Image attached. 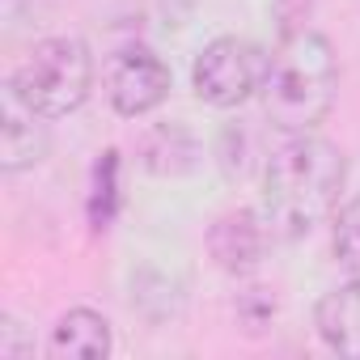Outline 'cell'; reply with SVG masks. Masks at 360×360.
I'll use <instances>...</instances> for the list:
<instances>
[{
    "mask_svg": "<svg viewBox=\"0 0 360 360\" xmlns=\"http://www.w3.org/2000/svg\"><path fill=\"white\" fill-rule=\"evenodd\" d=\"M347 187V157L339 144H330L318 131L288 136L263 165V200L259 212L271 229V238H305L314 225H322Z\"/></svg>",
    "mask_w": 360,
    "mask_h": 360,
    "instance_id": "cell-1",
    "label": "cell"
},
{
    "mask_svg": "<svg viewBox=\"0 0 360 360\" xmlns=\"http://www.w3.org/2000/svg\"><path fill=\"white\" fill-rule=\"evenodd\" d=\"M335 94H339V64L326 34L309 26L284 30L280 47L267 60V81L259 89L271 127H280L284 136L318 131L335 106Z\"/></svg>",
    "mask_w": 360,
    "mask_h": 360,
    "instance_id": "cell-2",
    "label": "cell"
},
{
    "mask_svg": "<svg viewBox=\"0 0 360 360\" xmlns=\"http://www.w3.org/2000/svg\"><path fill=\"white\" fill-rule=\"evenodd\" d=\"M9 85L18 89V98L26 106H34L43 119H60L72 115L89 89H94V56L81 39L72 34H56L30 47V56L18 64V72L9 77Z\"/></svg>",
    "mask_w": 360,
    "mask_h": 360,
    "instance_id": "cell-3",
    "label": "cell"
},
{
    "mask_svg": "<svg viewBox=\"0 0 360 360\" xmlns=\"http://www.w3.org/2000/svg\"><path fill=\"white\" fill-rule=\"evenodd\" d=\"M267 51L250 39H238V34H225V39H212L200 56H195V68H191V85L200 94V102L217 106V110H233L242 102H250L263 81H267Z\"/></svg>",
    "mask_w": 360,
    "mask_h": 360,
    "instance_id": "cell-4",
    "label": "cell"
},
{
    "mask_svg": "<svg viewBox=\"0 0 360 360\" xmlns=\"http://www.w3.org/2000/svg\"><path fill=\"white\" fill-rule=\"evenodd\" d=\"M106 94L123 119H140L169 98V64L144 43L123 47L106 68Z\"/></svg>",
    "mask_w": 360,
    "mask_h": 360,
    "instance_id": "cell-5",
    "label": "cell"
},
{
    "mask_svg": "<svg viewBox=\"0 0 360 360\" xmlns=\"http://www.w3.org/2000/svg\"><path fill=\"white\" fill-rule=\"evenodd\" d=\"M267 242H271V229L263 212H225L208 229V255L225 276H250L263 263Z\"/></svg>",
    "mask_w": 360,
    "mask_h": 360,
    "instance_id": "cell-6",
    "label": "cell"
},
{
    "mask_svg": "<svg viewBox=\"0 0 360 360\" xmlns=\"http://www.w3.org/2000/svg\"><path fill=\"white\" fill-rule=\"evenodd\" d=\"M47 148H51V136L43 115L26 106L13 85H5V106H0V165H5V174L39 165Z\"/></svg>",
    "mask_w": 360,
    "mask_h": 360,
    "instance_id": "cell-7",
    "label": "cell"
},
{
    "mask_svg": "<svg viewBox=\"0 0 360 360\" xmlns=\"http://www.w3.org/2000/svg\"><path fill=\"white\" fill-rule=\"evenodd\" d=\"M314 326L330 352L360 360V276L322 292V301L314 309Z\"/></svg>",
    "mask_w": 360,
    "mask_h": 360,
    "instance_id": "cell-8",
    "label": "cell"
},
{
    "mask_svg": "<svg viewBox=\"0 0 360 360\" xmlns=\"http://www.w3.org/2000/svg\"><path fill=\"white\" fill-rule=\"evenodd\" d=\"M56 360H106L110 356V322L98 309H68L47 339Z\"/></svg>",
    "mask_w": 360,
    "mask_h": 360,
    "instance_id": "cell-9",
    "label": "cell"
},
{
    "mask_svg": "<svg viewBox=\"0 0 360 360\" xmlns=\"http://www.w3.org/2000/svg\"><path fill=\"white\" fill-rule=\"evenodd\" d=\"M140 161L148 174L157 178H183L195 169L200 161V144L195 136L183 127V123H161V127H148L144 140H140Z\"/></svg>",
    "mask_w": 360,
    "mask_h": 360,
    "instance_id": "cell-10",
    "label": "cell"
},
{
    "mask_svg": "<svg viewBox=\"0 0 360 360\" xmlns=\"http://www.w3.org/2000/svg\"><path fill=\"white\" fill-rule=\"evenodd\" d=\"M119 212V153L106 148L94 169V195H89V221L94 229H106Z\"/></svg>",
    "mask_w": 360,
    "mask_h": 360,
    "instance_id": "cell-11",
    "label": "cell"
},
{
    "mask_svg": "<svg viewBox=\"0 0 360 360\" xmlns=\"http://www.w3.org/2000/svg\"><path fill=\"white\" fill-rule=\"evenodd\" d=\"M330 250H335L339 267H347L352 276H360V195L335 212V225H330Z\"/></svg>",
    "mask_w": 360,
    "mask_h": 360,
    "instance_id": "cell-12",
    "label": "cell"
},
{
    "mask_svg": "<svg viewBox=\"0 0 360 360\" xmlns=\"http://www.w3.org/2000/svg\"><path fill=\"white\" fill-rule=\"evenodd\" d=\"M238 322H242L250 335L267 330V326L276 322V297H271L267 288H246V292L238 297Z\"/></svg>",
    "mask_w": 360,
    "mask_h": 360,
    "instance_id": "cell-13",
    "label": "cell"
},
{
    "mask_svg": "<svg viewBox=\"0 0 360 360\" xmlns=\"http://www.w3.org/2000/svg\"><path fill=\"white\" fill-rule=\"evenodd\" d=\"M0 335H5V339H0V360H22V356L30 352V343L18 339V322H13V318H5Z\"/></svg>",
    "mask_w": 360,
    "mask_h": 360,
    "instance_id": "cell-14",
    "label": "cell"
}]
</instances>
